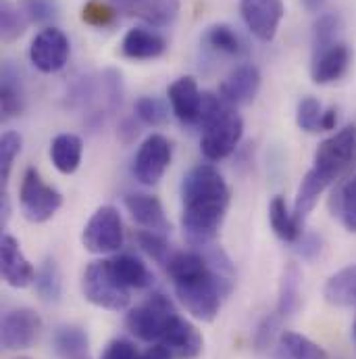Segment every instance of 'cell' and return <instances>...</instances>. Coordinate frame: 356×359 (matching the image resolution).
Listing matches in <instances>:
<instances>
[{
    "mask_svg": "<svg viewBox=\"0 0 356 359\" xmlns=\"http://www.w3.org/2000/svg\"><path fill=\"white\" fill-rule=\"evenodd\" d=\"M181 226L192 247L211 245L229 209V188L213 165L194 168L181 184Z\"/></svg>",
    "mask_w": 356,
    "mask_h": 359,
    "instance_id": "cell-1",
    "label": "cell"
},
{
    "mask_svg": "<svg viewBox=\"0 0 356 359\" xmlns=\"http://www.w3.org/2000/svg\"><path fill=\"white\" fill-rule=\"evenodd\" d=\"M198 126L202 128L200 149L208 161H221L229 157L244 134L242 117L234 111V107L223 102L221 96L211 92L202 94V115Z\"/></svg>",
    "mask_w": 356,
    "mask_h": 359,
    "instance_id": "cell-2",
    "label": "cell"
},
{
    "mask_svg": "<svg viewBox=\"0 0 356 359\" xmlns=\"http://www.w3.org/2000/svg\"><path fill=\"white\" fill-rule=\"evenodd\" d=\"M232 286H234L232 273L217 269L211 262L206 268L192 276L173 280L179 303L185 307V311L192 318L200 322H213L219 316L223 297L232 292Z\"/></svg>",
    "mask_w": 356,
    "mask_h": 359,
    "instance_id": "cell-3",
    "label": "cell"
},
{
    "mask_svg": "<svg viewBox=\"0 0 356 359\" xmlns=\"http://www.w3.org/2000/svg\"><path fill=\"white\" fill-rule=\"evenodd\" d=\"M313 170H317L332 184L350 178L356 170V126H346L319 144Z\"/></svg>",
    "mask_w": 356,
    "mask_h": 359,
    "instance_id": "cell-4",
    "label": "cell"
},
{
    "mask_svg": "<svg viewBox=\"0 0 356 359\" xmlns=\"http://www.w3.org/2000/svg\"><path fill=\"white\" fill-rule=\"evenodd\" d=\"M82 292L96 307L121 311L129 305V288H125L113 273L111 259L92 262L82 278Z\"/></svg>",
    "mask_w": 356,
    "mask_h": 359,
    "instance_id": "cell-5",
    "label": "cell"
},
{
    "mask_svg": "<svg viewBox=\"0 0 356 359\" xmlns=\"http://www.w3.org/2000/svg\"><path fill=\"white\" fill-rule=\"evenodd\" d=\"M176 316L178 313L173 309V303L165 294L155 292L146 303L134 307L127 313L125 324L136 339L146 343H159Z\"/></svg>",
    "mask_w": 356,
    "mask_h": 359,
    "instance_id": "cell-6",
    "label": "cell"
},
{
    "mask_svg": "<svg viewBox=\"0 0 356 359\" xmlns=\"http://www.w3.org/2000/svg\"><path fill=\"white\" fill-rule=\"evenodd\" d=\"M19 205L21 213L31 224L48 222L63 205V196L57 188L46 184L38 170H25L19 186Z\"/></svg>",
    "mask_w": 356,
    "mask_h": 359,
    "instance_id": "cell-7",
    "label": "cell"
},
{
    "mask_svg": "<svg viewBox=\"0 0 356 359\" xmlns=\"http://www.w3.org/2000/svg\"><path fill=\"white\" fill-rule=\"evenodd\" d=\"M123 222L119 211L111 205H104L92 213L82 234V245L88 253L108 255L123 247Z\"/></svg>",
    "mask_w": 356,
    "mask_h": 359,
    "instance_id": "cell-8",
    "label": "cell"
},
{
    "mask_svg": "<svg viewBox=\"0 0 356 359\" xmlns=\"http://www.w3.org/2000/svg\"><path fill=\"white\" fill-rule=\"evenodd\" d=\"M69 38L55 25H48L36 34L29 46V61L42 74H57L69 61Z\"/></svg>",
    "mask_w": 356,
    "mask_h": 359,
    "instance_id": "cell-9",
    "label": "cell"
},
{
    "mask_svg": "<svg viewBox=\"0 0 356 359\" xmlns=\"http://www.w3.org/2000/svg\"><path fill=\"white\" fill-rule=\"evenodd\" d=\"M169 165H171V142L161 134H152L140 144L136 153L134 176L144 186H155L165 176Z\"/></svg>",
    "mask_w": 356,
    "mask_h": 359,
    "instance_id": "cell-10",
    "label": "cell"
},
{
    "mask_svg": "<svg viewBox=\"0 0 356 359\" xmlns=\"http://www.w3.org/2000/svg\"><path fill=\"white\" fill-rule=\"evenodd\" d=\"M40 330H42V320L34 309L29 307L13 309L2 318V330H0L2 347L6 351L27 349L38 339Z\"/></svg>",
    "mask_w": 356,
    "mask_h": 359,
    "instance_id": "cell-11",
    "label": "cell"
},
{
    "mask_svg": "<svg viewBox=\"0 0 356 359\" xmlns=\"http://www.w3.org/2000/svg\"><path fill=\"white\" fill-rule=\"evenodd\" d=\"M240 15L261 42H271L285 15V6L283 0H242Z\"/></svg>",
    "mask_w": 356,
    "mask_h": 359,
    "instance_id": "cell-12",
    "label": "cell"
},
{
    "mask_svg": "<svg viewBox=\"0 0 356 359\" xmlns=\"http://www.w3.org/2000/svg\"><path fill=\"white\" fill-rule=\"evenodd\" d=\"M157 345L171 359H196L204 349V339L192 322L176 316Z\"/></svg>",
    "mask_w": 356,
    "mask_h": 359,
    "instance_id": "cell-13",
    "label": "cell"
},
{
    "mask_svg": "<svg viewBox=\"0 0 356 359\" xmlns=\"http://www.w3.org/2000/svg\"><path fill=\"white\" fill-rule=\"evenodd\" d=\"M261 88V72L246 63L236 67L223 82L219 88V96L223 98V102H227L229 107H244L250 104Z\"/></svg>",
    "mask_w": 356,
    "mask_h": 359,
    "instance_id": "cell-14",
    "label": "cell"
},
{
    "mask_svg": "<svg viewBox=\"0 0 356 359\" xmlns=\"http://www.w3.org/2000/svg\"><path fill=\"white\" fill-rule=\"evenodd\" d=\"M202 94L204 92L198 90V84L192 76H183L169 86L167 96L171 102V111L181 123H185V126H198L200 123Z\"/></svg>",
    "mask_w": 356,
    "mask_h": 359,
    "instance_id": "cell-15",
    "label": "cell"
},
{
    "mask_svg": "<svg viewBox=\"0 0 356 359\" xmlns=\"http://www.w3.org/2000/svg\"><path fill=\"white\" fill-rule=\"evenodd\" d=\"M350 48L344 42H336L327 48L315 50L311 76L315 84H332L340 80L350 65Z\"/></svg>",
    "mask_w": 356,
    "mask_h": 359,
    "instance_id": "cell-16",
    "label": "cell"
},
{
    "mask_svg": "<svg viewBox=\"0 0 356 359\" xmlns=\"http://www.w3.org/2000/svg\"><path fill=\"white\" fill-rule=\"evenodd\" d=\"M0 257H2V278L13 288H25L36 280V269L23 255L19 243L4 234L0 243Z\"/></svg>",
    "mask_w": 356,
    "mask_h": 359,
    "instance_id": "cell-17",
    "label": "cell"
},
{
    "mask_svg": "<svg viewBox=\"0 0 356 359\" xmlns=\"http://www.w3.org/2000/svg\"><path fill=\"white\" fill-rule=\"evenodd\" d=\"M125 207H127L131 219L136 224H140L142 228H146L150 232H159V234H165L171 230V226L165 217V209L157 196H152V194H129L125 198Z\"/></svg>",
    "mask_w": 356,
    "mask_h": 359,
    "instance_id": "cell-18",
    "label": "cell"
},
{
    "mask_svg": "<svg viewBox=\"0 0 356 359\" xmlns=\"http://www.w3.org/2000/svg\"><path fill=\"white\" fill-rule=\"evenodd\" d=\"M167 50V40L152 29L146 27H134L125 34L121 42V53L127 59L134 61H150L161 57Z\"/></svg>",
    "mask_w": 356,
    "mask_h": 359,
    "instance_id": "cell-19",
    "label": "cell"
},
{
    "mask_svg": "<svg viewBox=\"0 0 356 359\" xmlns=\"http://www.w3.org/2000/svg\"><path fill=\"white\" fill-rule=\"evenodd\" d=\"M52 347H55L59 359H92L86 330L80 326H73V324H65L55 330Z\"/></svg>",
    "mask_w": 356,
    "mask_h": 359,
    "instance_id": "cell-20",
    "label": "cell"
},
{
    "mask_svg": "<svg viewBox=\"0 0 356 359\" xmlns=\"http://www.w3.org/2000/svg\"><path fill=\"white\" fill-rule=\"evenodd\" d=\"M82 153H84V142L76 134H59L50 144L52 165L65 176L78 172L82 163Z\"/></svg>",
    "mask_w": 356,
    "mask_h": 359,
    "instance_id": "cell-21",
    "label": "cell"
},
{
    "mask_svg": "<svg viewBox=\"0 0 356 359\" xmlns=\"http://www.w3.org/2000/svg\"><path fill=\"white\" fill-rule=\"evenodd\" d=\"M323 297L334 307H356V264L336 271L325 282Z\"/></svg>",
    "mask_w": 356,
    "mask_h": 359,
    "instance_id": "cell-22",
    "label": "cell"
},
{
    "mask_svg": "<svg viewBox=\"0 0 356 359\" xmlns=\"http://www.w3.org/2000/svg\"><path fill=\"white\" fill-rule=\"evenodd\" d=\"M269 222L273 232L285 243H298L302 238V219L290 213L283 196H273L269 203Z\"/></svg>",
    "mask_w": 356,
    "mask_h": 359,
    "instance_id": "cell-23",
    "label": "cell"
},
{
    "mask_svg": "<svg viewBox=\"0 0 356 359\" xmlns=\"http://www.w3.org/2000/svg\"><path fill=\"white\" fill-rule=\"evenodd\" d=\"M111 268L125 288H146L152 284V273L148 271L146 264L134 255H119L111 259Z\"/></svg>",
    "mask_w": 356,
    "mask_h": 359,
    "instance_id": "cell-24",
    "label": "cell"
},
{
    "mask_svg": "<svg viewBox=\"0 0 356 359\" xmlns=\"http://www.w3.org/2000/svg\"><path fill=\"white\" fill-rule=\"evenodd\" d=\"M329 184L332 182L323 178L317 170H308L306 176L300 182V188H298V194H296V203H294V213L300 219H304L315 209V205L319 203V196L325 192V188Z\"/></svg>",
    "mask_w": 356,
    "mask_h": 359,
    "instance_id": "cell-25",
    "label": "cell"
},
{
    "mask_svg": "<svg viewBox=\"0 0 356 359\" xmlns=\"http://www.w3.org/2000/svg\"><path fill=\"white\" fill-rule=\"evenodd\" d=\"M36 292L42 301L46 303H57L61 299L63 292V278H61V269L57 266V262L52 257H46L40 268L36 269Z\"/></svg>",
    "mask_w": 356,
    "mask_h": 359,
    "instance_id": "cell-26",
    "label": "cell"
},
{
    "mask_svg": "<svg viewBox=\"0 0 356 359\" xmlns=\"http://www.w3.org/2000/svg\"><path fill=\"white\" fill-rule=\"evenodd\" d=\"M279 355L283 359H329L327 351L298 332H283L279 339Z\"/></svg>",
    "mask_w": 356,
    "mask_h": 359,
    "instance_id": "cell-27",
    "label": "cell"
},
{
    "mask_svg": "<svg viewBox=\"0 0 356 359\" xmlns=\"http://www.w3.org/2000/svg\"><path fill=\"white\" fill-rule=\"evenodd\" d=\"M204 44L211 50L221 53V55H229V57H238L246 50V44L242 42L238 32L225 23H217V25L208 27L204 34Z\"/></svg>",
    "mask_w": 356,
    "mask_h": 359,
    "instance_id": "cell-28",
    "label": "cell"
},
{
    "mask_svg": "<svg viewBox=\"0 0 356 359\" xmlns=\"http://www.w3.org/2000/svg\"><path fill=\"white\" fill-rule=\"evenodd\" d=\"M300 280L302 273L296 264H290L287 268L283 269L281 276V286H279V301H277V313L281 318L292 316L298 309L300 303Z\"/></svg>",
    "mask_w": 356,
    "mask_h": 359,
    "instance_id": "cell-29",
    "label": "cell"
},
{
    "mask_svg": "<svg viewBox=\"0 0 356 359\" xmlns=\"http://www.w3.org/2000/svg\"><path fill=\"white\" fill-rule=\"evenodd\" d=\"M29 19L23 8L10 0H0V36L4 42H13L27 29Z\"/></svg>",
    "mask_w": 356,
    "mask_h": 359,
    "instance_id": "cell-30",
    "label": "cell"
},
{
    "mask_svg": "<svg viewBox=\"0 0 356 359\" xmlns=\"http://www.w3.org/2000/svg\"><path fill=\"white\" fill-rule=\"evenodd\" d=\"M0 107H2L4 117H15L23 111V90L19 84V76H15L10 67H4L2 72Z\"/></svg>",
    "mask_w": 356,
    "mask_h": 359,
    "instance_id": "cell-31",
    "label": "cell"
},
{
    "mask_svg": "<svg viewBox=\"0 0 356 359\" xmlns=\"http://www.w3.org/2000/svg\"><path fill=\"white\" fill-rule=\"evenodd\" d=\"M179 13V0H148L138 17L150 23L152 27H167L176 21Z\"/></svg>",
    "mask_w": 356,
    "mask_h": 359,
    "instance_id": "cell-32",
    "label": "cell"
},
{
    "mask_svg": "<svg viewBox=\"0 0 356 359\" xmlns=\"http://www.w3.org/2000/svg\"><path fill=\"white\" fill-rule=\"evenodd\" d=\"M336 209L338 215L348 232L356 234V176L346 178L336 194Z\"/></svg>",
    "mask_w": 356,
    "mask_h": 359,
    "instance_id": "cell-33",
    "label": "cell"
},
{
    "mask_svg": "<svg viewBox=\"0 0 356 359\" xmlns=\"http://www.w3.org/2000/svg\"><path fill=\"white\" fill-rule=\"evenodd\" d=\"M136 115H138V119L142 123L152 126V128H159V126H163L167 121L169 109L157 96H140L136 100Z\"/></svg>",
    "mask_w": 356,
    "mask_h": 359,
    "instance_id": "cell-34",
    "label": "cell"
},
{
    "mask_svg": "<svg viewBox=\"0 0 356 359\" xmlns=\"http://www.w3.org/2000/svg\"><path fill=\"white\" fill-rule=\"evenodd\" d=\"M340 27H342V21L336 13H325L321 15L317 21H315V29H313V36H315V50H321V48H327L332 44H336L338 40V34H340Z\"/></svg>",
    "mask_w": 356,
    "mask_h": 359,
    "instance_id": "cell-35",
    "label": "cell"
},
{
    "mask_svg": "<svg viewBox=\"0 0 356 359\" xmlns=\"http://www.w3.org/2000/svg\"><path fill=\"white\" fill-rule=\"evenodd\" d=\"M321 117H323V107L315 96H304L298 102L296 111V123L304 132H321Z\"/></svg>",
    "mask_w": 356,
    "mask_h": 359,
    "instance_id": "cell-36",
    "label": "cell"
},
{
    "mask_svg": "<svg viewBox=\"0 0 356 359\" xmlns=\"http://www.w3.org/2000/svg\"><path fill=\"white\" fill-rule=\"evenodd\" d=\"M136 241H138L140 249H142L150 259H155L157 264H163V266H165V264L169 262V257L173 255V253L169 251L167 241H165L163 234H159V232L142 230V232L136 234Z\"/></svg>",
    "mask_w": 356,
    "mask_h": 359,
    "instance_id": "cell-37",
    "label": "cell"
},
{
    "mask_svg": "<svg viewBox=\"0 0 356 359\" xmlns=\"http://www.w3.org/2000/svg\"><path fill=\"white\" fill-rule=\"evenodd\" d=\"M19 6L23 8L29 23H52L59 17V4L57 0H21Z\"/></svg>",
    "mask_w": 356,
    "mask_h": 359,
    "instance_id": "cell-38",
    "label": "cell"
},
{
    "mask_svg": "<svg viewBox=\"0 0 356 359\" xmlns=\"http://www.w3.org/2000/svg\"><path fill=\"white\" fill-rule=\"evenodd\" d=\"M21 136L17 132H4L2 140H0V170H2V182L6 184V180L10 176V168L15 157L21 153Z\"/></svg>",
    "mask_w": 356,
    "mask_h": 359,
    "instance_id": "cell-39",
    "label": "cell"
},
{
    "mask_svg": "<svg viewBox=\"0 0 356 359\" xmlns=\"http://www.w3.org/2000/svg\"><path fill=\"white\" fill-rule=\"evenodd\" d=\"M113 17H115V8L104 2H98V0L88 2L82 11V19L90 25H108L113 21Z\"/></svg>",
    "mask_w": 356,
    "mask_h": 359,
    "instance_id": "cell-40",
    "label": "cell"
},
{
    "mask_svg": "<svg viewBox=\"0 0 356 359\" xmlns=\"http://www.w3.org/2000/svg\"><path fill=\"white\" fill-rule=\"evenodd\" d=\"M281 320H283V318L275 311V313L267 316V318L259 324V328H257V332H255V345H257V349H265V347H269V345L273 343V339H275V334H277V330H279Z\"/></svg>",
    "mask_w": 356,
    "mask_h": 359,
    "instance_id": "cell-41",
    "label": "cell"
},
{
    "mask_svg": "<svg viewBox=\"0 0 356 359\" xmlns=\"http://www.w3.org/2000/svg\"><path fill=\"white\" fill-rule=\"evenodd\" d=\"M102 359H138L136 347L123 339H115L108 343V347L104 349Z\"/></svg>",
    "mask_w": 356,
    "mask_h": 359,
    "instance_id": "cell-42",
    "label": "cell"
},
{
    "mask_svg": "<svg viewBox=\"0 0 356 359\" xmlns=\"http://www.w3.org/2000/svg\"><path fill=\"white\" fill-rule=\"evenodd\" d=\"M117 8L125 11V13H131V15H138L140 8L148 2V0H111Z\"/></svg>",
    "mask_w": 356,
    "mask_h": 359,
    "instance_id": "cell-43",
    "label": "cell"
},
{
    "mask_svg": "<svg viewBox=\"0 0 356 359\" xmlns=\"http://www.w3.org/2000/svg\"><path fill=\"white\" fill-rule=\"evenodd\" d=\"M336 123H338V115H336V111H334V109L323 111V117H321V132H325V130H334V128H336Z\"/></svg>",
    "mask_w": 356,
    "mask_h": 359,
    "instance_id": "cell-44",
    "label": "cell"
},
{
    "mask_svg": "<svg viewBox=\"0 0 356 359\" xmlns=\"http://www.w3.org/2000/svg\"><path fill=\"white\" fill-rule=\"evenodd\" d=\"M138 359H171L159 345L157 347H152L150 351H146L144 355H138Z\"/></svg>",
    "mask_w": 356,
    "mask_h": 359,
    "instance_id": "cell-45",
    "label": "cell"
},
{
    "mask_svg": "<svg viewBox=\"0 0 356 359\" xmlns=\"http://www.w3.org/2000/svg\"><path fill=\"white\" fill-rule=\"evenodd\" d=\"M302 4H304V8H306V11L317 13V11L325 4V0H302Z\"/></svg>",
    "mask_w": 356,
    "mask_h": 359,
    "instance_id": "cell-46",
    "label": "cell"
},
{
    "mask_svg": "<svg viewBox=\"0 0 356 359\" xmlns=\"http://www.w3.org/2000/svg\"><path fill=\"white\" fill-rule=\"evenodd\" d=\"M353 337H355V343H356V318H355V328H353Z\"/></svg>",
    "mask_w": 356,
    "mask_h": 359,
    "instance_id": "cell-47",
    "label": "cell"
},
{
    "mask_svg": "<svg viewBox=\"0 0 356 359\" xmlns=\"http://www.w3.org/2000/svg\"><path fill=\"white\" fill-rule=\"evenodd\" d=\"M17 359H29V358H17Z\"/></svg>",
    "mask_w": 356,
    "mask_h": 359,
    "instance_id": "cell-48",
    "label": "cell"
}]
</instances>
